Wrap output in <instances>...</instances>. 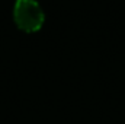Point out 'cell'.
<instances>
[{
    "instance_id": "1",
    "label": "cell",
    "mask_w": 125,
    "mask_h": 124,
    "mask_svg": "<svg viewBox=\"0 0 125 124\" xmlns=\"http://www.w3.org/2000/svg\"><path fill=\"white\" fill-rule=\"evenodd\" d=\"M13 18L16 25L25 32L38 31L44 24V12L35 0H18Z\"/></svg>"
}]
</instances>
